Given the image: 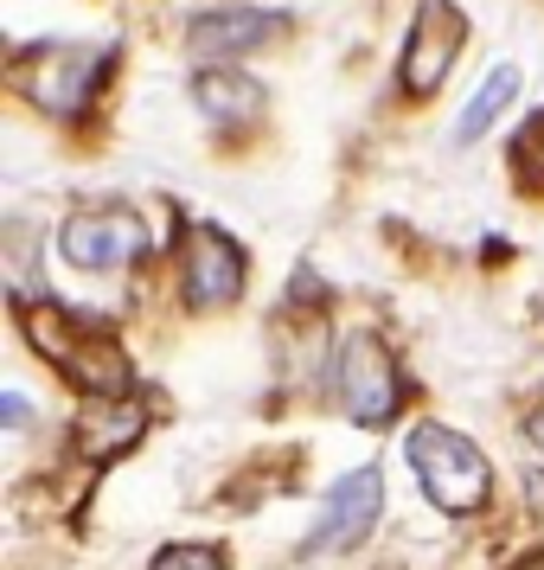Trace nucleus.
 Wrapping results in <instances>:
<instances>
[{
  "instance_id": "423d86ee",
  "label": "nucleus",
  "mask_w": 544,
  "mask_h": 570,
  "mask_svg": "<svg viewBox=\"0 0 544 570\" xmlns=\"http://www.w3.org/2000/svg\"><path fill=\"white\" fill-rule=\"evenodd\" d=\"M180 295L192 314L231 308L244 295V250L218 225H192L180 244Z\"/></svg>"
},
{
  "instance_id": "f257e3e1",
  "label": "nucleus",
  "mask_w": 544,
  "mask_h": 570,
  "mask_svg": "<svg viewBox=\"0 0 544 570\" xmlns=\"http://www.w3.org/2000/svg\"><path fill=\"white\" fill-rule=\"evenodd\" d=\"M27 340L83 397H129V353L116 346V334H109L97 314L65 308V302H39L27 314Z\"/></svg>"
},
{
  "instance_id": "7ed1b4c3",
  "label": "nucleus",
  "mask_w": 544,
  "mask_h": 570,
  "mask_svg": "<svg viewBox=\"0 0 544 570\" xmlns=\"http://www.w3.org/2000/svg\"><path fill=\"white\" fill-rule=\"evenodd\" d=\"M334 391L339 411L353 416L359 430H390L404 416V372L378 334H346L334 353Z\"/></svg>"
},
{
  "instance_id": "ddd939ff",
  "label": "nucleus",
  "mask_w": 544,
  "mask_h": 570,
  "mask_svg": "<svg viewBox=\"0 0 544 570\" xmlns=\"http://www.w3.org/2000/svg\"><path fill=\"white\" fill-rule=\"evenodd\" d=\"M513 160H518V180L544 193V116H532V122H525V135H518V148H513Z\"/></svg>"
},
{
  "instance_id": "6e6552de",
  "label": "nucleus",
  "mask_w": 544,
  "mask_h": 570,
  "mask_svg": "<svg viewBox=\"0 0 544 570\" xmlns=\"http://www.w3.org/2000/svg\"><path fill=\"white\" fill-rule=\"evenodd\" d=\"M141 244H148V225L122 206H90L58 225V250L78 269H122L129 257H141Z\"/></svg>"
},
{
  "instance_id": "dca6fc26",
  "label": "nucleus",
  "mask_w": 544,
  "mask_h": 570,
  "mask_svg": "<svg viewBox=\"0 0 544 570\" xmlns=\"http://www.w3.org/2000/svg\"><path fill=\"white\" fill-rule=\"evenodd\" d=\"M525 436H532V449H538V455H544V404H538V411H532V416H525Z\"/></svg>"
},
{
  "instance_id": "39448f33",
  "label": "nucleus",
  "mask_w": 544,
  "mask_h": 570,
  "mask_svg": "<svg viewBox=\"0 0 544 570\" xmlns=\"http://www.w3.org/2000/svg\"><path fill=\"white\" fill-rule=\"evenodd\" d=\"M378 513H385V474H378V468H353V474H339L334 488H327V500H320V519L308 525L301 551H308V558L353 551V544L372 539Z\"/></svg>"
},
{
  "instance_id": "9d476101",
  "label": "nucleus",
  "mask_w": 544,
  "mask_h": 570,
  "mask_svg": "<svg viewBox=\"0 0 544 570\" xmlns=\"http://www.w3.org/2000/svg\"><path fill=\"white\" fill-rule=\"evenodd\" d=\"M288 20H276V13H257V7H218V13H199L192 27H186V46L199 58H237L250 52V46H263V39H283Z\"/></svg>"
},
{
  "instance_id": "2eb2a0df",
  "label": "nucleus",
  "mask_w": 544,
  "mask_h": 570,
  "mask_svg": "<svg viewBox=\"0 0 544 570\" xmlns=\"http://www.w3.org/2000/svg\"><path fill=\"white\" fill-rule=\"evenodd\" d=\"M0 411H7V430H27V423H32V404L20 397V391H7V397H0Z\"/></svg>"
},
{
  "instance_id": "f8f14e48",
  "label": "nucleus",
  "mask_w": 544,
  "mask_h": 570,
  "mask_svg": "<svg viewBox=\"0 0 544 570\" xmlns=\"http://www.w3.org/2000/svg\"><path fill=\"white\" fill-rule=\"evenodd\" d=\"M513 97H518V65H493L487 83H481V90H474V104H467V116L455 122V141H462V148H467V141H481V135L513 109Z\"/></svg>"
},
{
  "instance_id": "4468645a",
  "label": "nucleus",
  "mask_w": 544,
  "mask_h": 570,
  "mask_svg": "<svg viewBox=\"0 0 544 570\" xmlns=\"http://www.w3.org/2000/svg\"><path fill=\"white\" fill-rule=\"evenodd\" d=\"M155 570H225V551H211V544H167V551H155Z\"/></svg>"
},
{
  "instance_id": "9b49d317",
  "label": "nucleus",
  "mask_w": 544,
  "mask_h": 570,
  "mask_svg": "<svg viewBox=\"0 0 544 570\" xmlns=\"http://www.w3.org/2000/svg\"><path fill=\"white\" fill-rule=\"evenodd\" d=\"M192 104H199V116H206V122L237 129V122H250V116L263 109V83L244 78V71L211 65V71H199V78H192Z\"/></svg>"
},
{
  "instance_id": "f03ea898",
  "label": "nucleus",
  "mask_w": 544,
  "mask_h": 570,
  "mask_svg": "<svg viewBox=\"0 0 544 570\" xmlns=\"http://www.w3.org/2000/svg\"><path fill=\"white\" fill-rule=\"evenodd\" d=\"M411 468L423 493H429V507L436 513H481L493 493V468L487 455L462 436V430H448V423H416L411 430Z\"/></svg>"
},
{
  "instance_id": "20e7f679",
  "label": "nucleus",
  "mask_w": 544,
  "mask_h": 570,
  "mask_svg": "<svg viewBox=\"0 0 544 570\" xmlns=\"http://www.w3.org/2000/svg\"><path fill=\"white\" fill-rule=\"evenodd\" d=\"M103 78H109V52H97V46H39V52H27L13 65V83L39 109H52V116L90 109Z\"/></svg>"
},
{
  "instance_id": "1a4fd4ad",
  "label": "nucleus",
  "mask_w": 544,
  "mask_h": 570,
  "mask_svg": "<svg viewBox=\"0 0 544 570\" xmlns=\"http://www.w3.org/2000/svg\"><path fill=\"white\" fill-rule=\"evenodd\" d=\"M148 416H155L148 397H90V411L71 430V449L83 462H116V455H129L135 442L148 436Z\"/></svg>"
},
{
  "instance_id": "0eeeda50",
  "label": "nucleus",
  "mask_w": 544,
  "mask_h": 570,
  "mask_svg": "<svg viewBox=\"0 0 544 570\" xmlns=\"http://www.w3.org/2000/svg\"><path fill=\"white\" fill-rule=\"evenodd\" d=\"M467 46V13L455 0H423L411 20V39H404V90L411 97H436L448 65L462 58Z\"/></svg>"
}]
</instances>
